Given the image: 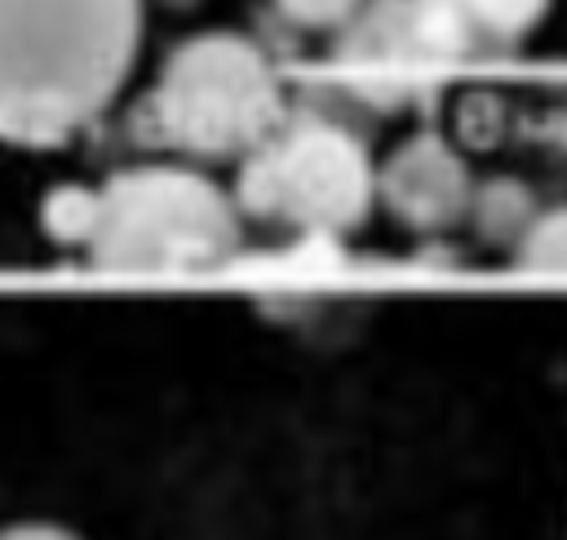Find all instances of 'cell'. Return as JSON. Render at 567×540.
<instances>
[{
	"label": "cell",
	"instance_id": "obj_5",
	"mask_svg": "<svg viewBox=\"0 0 567 540\" xmlns=\"http://www.w3.org/2000/svg\"><path fill=\"white\" fill-rule=\"evenodd\" d=\"M474 177L465 159L434 133H416L377 164V204L412 230H447L465 221Z\"/></svg>",
	"mask_w": 567,
	"mask_h": 540
},
{
	"label": "cell",
	"instance_id": "obj_1",
	"mask_svg": "<svg viewBox=\"0 0 567 540\" xmlns=\"http://www.w3.org/2000/svg\"><path fill=\"white\" fill-rule=\"evenodd\" d=\"M142 44V0H0V142L49 146L93 124Z\"/></svg>",
	"mask_w": 567,
	"mask_h": 540
},
{
	"label": "cell",
	"instance_id": "obj_2",
	"mask_svg": "<svg viewBox=\"0 0 567 540\" xmlns=\"http://www.w3.org/2000/svg\"><path fill=\"white\" fill-rule=\"evenodd\" d=\"M44 221L58 243L111 270L217 266L244 239L235 195L190 164H137L97 186L58 190Z\"/></svg>",
	"mask_w": 567,
	"mask_h": 540
},
{
	"label": "cell",
	"instance_id": "obj_7",
	"mask_svg": "<svg viewBox=\"0 0 567 540\" xmlns=\"http://www.w3.org/2000/svg\"><path fill=\"white\" fill-rule=\"evenodd\" d=\"M509 252L527 270H558V274H567V204H554L545 212L536 208V217L527 221V230L518 235V243Z\"/></svg>",
	"mask_w": 567,
	"mask_h": 540
},
{
	"label": "cell",
	"instance_id": "obj_6",
	"mask_svg": "<svg viewBox=\"0 0 567 540\" xmlns=\"http://www.w3.org/2000/svg\"><path fill=\"white\" fill-rule=\"evenodd\" d=\"M532 217H536V204H532V190H527L523 181H514V177L474 181L465 221H474V230H478L487 243H509V248H514Z\"/></svg>",
	"mask_w": 567,
	"mask_h": 540
},
{
	"label": "cell",
	"instance_id": "obj_4",
	"mask_svg": "<svg viewBox=\"0 0 567 540\" xmlns=\"http://www.w3.org/2000/svg\"><path fill=\"white\" fill-rule=\"evenodd\" d=\"M151 115L159 137L182 155L244 159L284 124V97L257 44L208 31L168 53Z\"/></svg>",
	"mask_w": 567,
	"mask_h": 540
},
{
	"label": "cell",
	"instance_id": "obj_3",
	"mask_svg": "<svg viewBox=\"0 0 567 540\" xmlns=\"http://www.w3.org/2000/svg\"><path fill=\"white\" fill-rule=\"evenodd\" d=\"M235 204L244 217L292 235H350L377 204V164L368 146L332 120H284L239 159Z\"/></svg>",
	"mask_w": 567,
	"mask_h": 540
},
{
	"label": "cell",
	"instance_id": "obj_8",
	"mask_svg": "<svg viewBox=\"0 0 567 540\" xmlns=\"http://www.w3.org/2000/svg\"><path fill=\"white\" fill-rule=\"evenodd\" d=\"M456 9L470 31L509 40V35H523L540 18L545 0H456Z\"/></svg>",
	"mask_w": 567,
	"mask_h": 540
},
{
	"label": "cell",
	"instance_id": "obj_10",
	"mask_svg": "<svg viewBox=\"0 0 567 540\" xmlns=\"http://www.w3.org/2000/svg\"><path fill=\"white\" fill-rule=\"evenodd\" d=\"M0 540H80V536L66 531L62 522H40V518H31V522H9V527H0Z\"/></svg>",
	"mask_w": 567,
	"mask_h": 540
},
{
	"label": "cell",
	"instance_id": "obj_9",
	"mask_svg": "<svg viewBox=\"0 0 567 540\" xmlns=\"http://www.w3.org/2000/svg\"><path fill=\"white\" fill-rule=\"evenodd\" d=\"M279 9L297 22V27H310V31H323V27H341L359 0H279Z\"/></svg>",
	"mask_w": 567,
	"mask_h": 540
}]
</instances>
